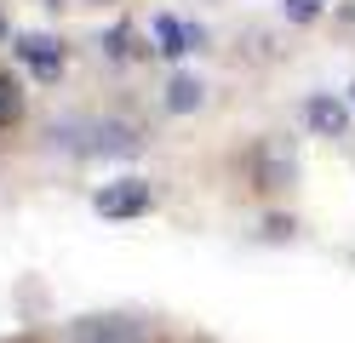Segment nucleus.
Listing matches in <instances>:
<instances>
[{
    "label": "nucleus",
    "mask_w": 355,
    "mask_h": 343,
    "mask_svg": "<svg viewBox=\"0 0 355 343\" xmlns=\"http://www.w3.org/2000/svg\"><path fill=\"white\" fill-rule=\"evenodd\" d=\"M98 218H144L149 206H155V189L144 177H121V183H109V189H98Z\"/></svg>",
    "instance_id": "obj_1"
},
{
    "label": "nucleus",
    "mask_w": 355,
    "mask_h": 343,
    "mask_svg": "<svg viewBox=\"0 0 355 343\" xmlns=\"http://www.w3.org/2000/svg\"><path fill=\"white\" fill-rule=\"evenodd\" d=\"M63 343H144V332L132 320H115V315H92V320H75Z\"/></svg>",
    "instance_id": "obj_2"
},
{
    "label": "nucleus",
    "mask_w": 355,
    "mask_h": 343,
    "mask_svg": "<svg viewBox=\"0 0 355 343\" xmlns=\"http://www.w3.org/2000/svg\"><path fill=\"white\" fill-rule=\"evenodd\" d=\"M17 58H24V69H29V75L52 80L58 69H63V46H58L52 35H17Z\"/></svg>",
    "instance_id": "obj_3"
},
{
    "label": "nucleus",
    "mask_w": 355,
    "mask_h": 343,
    "mask_svg": "<svg viewBox=\"0 0 355 343\" xmlns=\"http://www.w3.org/2000/svg\"><path fill=\"white\" fill-rule=\"evenodd\" d=\"M304 121H309V132H315V137H344L349 109H344L338 98H327V91H315V98L304 103Z\"/></svg>",
    "instance_id": "obj_4"
},
{
    "label": "nucleus",
    "mask_w": 355,
    "mask_h": 343,
    "mask_svg": "<svg viewBox=\"0 0 355 343\" xmlns=\"http://www.w3.org/2000/svg\"><path fill=\"white\" fill-rule=\"evenodd\" d=\"M201 40H207V35L195 29V23H178V17H161V23H155V46H161L166 58H184V52H195Z\"/></svg>",
    "instance_id": "obj_5"
},
{
    "label": "nucleus",
    "mask_w": 355,
    "mask_h": 343,
    "mask_svg": "<svg viewBox=\"0 0 355 343\" xmlns=\"http://www.w3.org/2000/svg\"><path fill=\"white\" fill-rule=\"evenodd\" d=\"M201 98H207V86L195 80V75H172V80H166V109H172V114L201 109Z\"/></svg>",
    "instance_id": "obj_6"
},
{
    "label": "nucleus",
    "mask_w": 355,
    "mask_h": 343,
    "mask_svg": "<svg viewBox=\"0 0 355 343\" xmlns=\"http://www.w3.org/2000/svg\"><path fill=\"white\" fill-rule=\"evenodd\" d=\"M103 52H109V58H126V52H132V29H126V23H115V29L103 35Z\"/></svg>",
    "instance_id": "obj_7"
},
{
    "label": "nucleus",
    "mask_w": 355,
    "mask_h": 343,
    "mask_svg": "<svg viewBox=\"0 0 355 343\" xmlns=\"http://www.w3.org/2000/svg\"><path fill=\"white\" fill-rule=\"evenodd\" d=\"M286 17H293V23H315L321 17V0H286Z\"/></svg>",
    "instance_id": "obj_8"
},
{
    "label": "nucleus",
    "mask_w": 355,
    "mask_h": 343,
    "mask_svg": "<svg viewBox=\"0 0 355 343\" xmlns=\"http://www.w3.org/2000/svg\"><path fill=\"white\" fill-rule=\"evenodd\" d=\"M12 109H17V98H12V80H6V75H0V121H6V114H12Z\"/></svg>",
    "instance_id": "obj_9"
}]
</instances>
